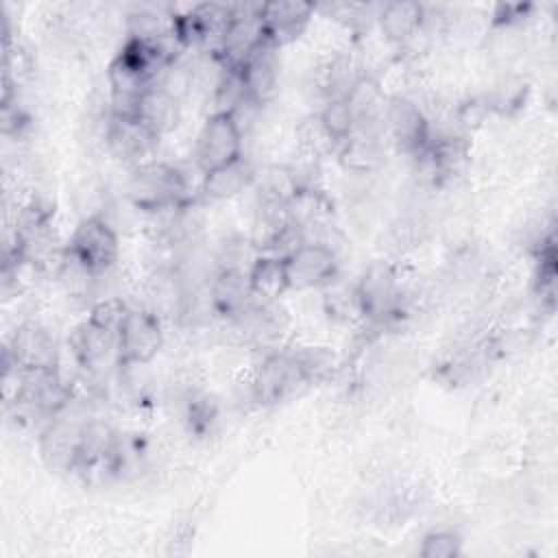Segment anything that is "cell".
Listing matches in <instances>:
<instances>
[{"mask_svg": "<svg viewBox=\"0 0 558 558\" xmlns=\"http://www.w3.org/2000/svg\"><path fill=\"white\" fill-rule=\"evenodd\" d=\"M126 198L142 214H153L166 207H190L198 201L183 168L150 159L133 166L126 183Z\"/></svg>", "mask_w": 558, "mask_h": 558, "instance_id": "cell-1", "label": "cell"}, {"mask_svg": "<svg viewBox=\"0 0 558 558\" xmlns=\"http://www.w3.org/2000/svg\"><path fill=\"white\" fill-rule=\"evenodd\" d=\"M65 246L81 264H85L96 275L113 270L120 257L118 231L105 214L85 216L76 225Z\"/></svg>", "mask_w": 558, "mask_h": 558, "instance_id": "cell-2", "label": "cell"}, {"mask_svg": "<svg viewBox=\"0 0 558 558\" xmlns=\"http://www.w3.org/2000/svg\"><path fill=\"white\" fill-rule=\"evenodd\" d=\"M161 347V318L148 307H129L116 336V366L150 364Z\"/></svg>", "mask_w": 558, "mask_h": 558, "instance_id": "cell-3", "label": "cell"}, {"mask_svg": "<svg viewBox=\"0 0 558 558\" xmlns=\"http://www.w3.org/2000/svg\"><path fill=\"white\" fill-rule=\"evenodd\" d=\"M244 131L229 113H209L203 122L192 150V163L201 172H211L242 157Z\"/></svg>", "mask_w": 558, "mask_h": 558, "instance_id": "cell-4", "label": "cell"}, {"mask_svg": "<svg viewBox=\"0 0 558 558\" xmlns=\"http://www.w3.org/2000/svg\"><path fill=\"white\" fill-rule=\"evenodd\" d=\"M362 318L384 323L401 312V290L397 270L386 262L371 264L355 283Z\"/></svg>", "mask_w": 558, "mask_h": 558, "instance_id": "cell-5", "label": "cell"}, {"mask_svg": "<svg viewBox=\"0 0 558 558\" xmlns=\"http://www.w3.org/2000/svg\"><path fill=\"white\" fill-rule=\"evenodd\" d=\"M384 131L390 135V140L401 153L412 157L423 153L432 137L429 120L423 107L416 100L401 94L386 100Z\"/></svg>", "mask_w": 558, "mask_h": 558, "instance_id": "cell-6", "label": "cell"}, {"mask_svg": "<svg viewBox=\"0 0 558 558\" xmlns=\"http://www.w3.org/2000/svg\"><path fill=\"white\" fill-rule=\"evenodd\" d=\"M301 386L307 384L292 351L266 353L251 377V395L257 403L283 401Z\"/></svg>", "mask_w": 558, "mask_h": 558, "instance_id": "cell-7", "label": "cell"}, {"mask_svg": "<svg viewBox=\"0 0 558 558\" xmlns=\"http://www.w3.org/2000/svg\"><path fill=\"white\" fill-rule=\"evenodd\" d=\"M4 360L24 371H54L59 368V349L44 325L24 320L11 333L4 347Z\"/></svg>", "mask_w": 558, "mask_h": 558, "instance_id": "cell-8", "label": "cell"}, {"mask_svg": "<svg viewBox=\"0 0 558 558\" xmlns=\"http://www.w3.org/2000/svg\"><path fill=\"white\" fill-rule=\"evenodd\" d=\"M290 290L325 288L338 277V257L329 244L303 242L286 257Z\"/></svg>", "mask_w": 558, "mask_h": 558, "instance_id": "cell-9", "label": "cell"}, {"mask_svg": "<svg viewBox=\"0 0 558 558\" xmlns=\"http://www.w3.org/2000/svg\"><path fill=\"white\" fill-rule=\"evenodd\" d=\"M105 146L109 153L122 161L140 166L148 161L146 157L155 150L159 137L135 116H109L105 120Z\"/></svg>", "mask_w": 558, "mask_h": 558, "instance_id": "cell-10", "label": "cell"}, {"mask_svg": "<svg viewBox=\"0 0 558 558\" xmlns=\"http://www.w3.org/2000/svg\"><path fill=\"white\" fill-rule=\"evenodd\" d=\"M316 7L301 0H270L259 7V28L262 37L275 48H281L307 28Z\"/></svg>", "mask_w": 558, "mask_h": 558, "instance_id": "cell-11", "label": "cell"}, {"mask_svg": "<svg viewBox=\"0 0 558 558\" xmlns=\"http://www.w3.org/2000/svg\"><path fill=\"white\" fill-rule=\"evenodd\" d=\"M277 50L270 41H262L238 68L244 76L246 89L251 100L257 105H264L277 87V76H279V63H277Z\"/></svg>", "mask_w": 558, "mask_h": 558, "instance_id": "cell-12", "label": "cell"}, {"mask_svg": "<svg viewBox=\"0 0 558 558\" xmlns=\"http://www.w3.org/2000/svg\"><path fill=\"white\" fill-rule=\"evenodd\" d=\"M248 272L242 270H216L209 286V303L211 310L227 320L242 314L253 303Z\"/></svg>", "mask_w": 558, "mask_h": 558, "instance_id": "cell-13", "label": "cell"}, {"mask_svg": "<svg viewBox=\"0 0 558 558\" xmlns=\"http://www.w3.org/2000/svg\"><path fill=\"white\" fill-rule=\"evenodd\" d=\"M377 24L390 44L408 46L425 24V7L412 0L386 2L377 13Z\"/></svg>", "mask_w": 558, "mask_h": 558, "instance_id": "cell-14", "label": "cell"}, {"mask_svg": "<svg viewBox=\"0 0 558 558\" xmlns=\"http://www.w3.org/2000/svg\"><path fill=\"white\" fill-rule=\"evenodd\" d=\"M116 336L118 333L107 331L85 318L70 336V349L76 366L87 373L98 371L107 362L109 353L116 355Z\"/></svg>", "mask_w": 558, "mask_h": 558, "instance_id": "cell-15", "label": "cell"}, {"mask_svg": "<svg viewBox=\"0 0 558 558\" xmlns=\"http://www.w3.org/2000/svg\"><path fill=\"white\" fill-rule=\"evenodd\" d=\"M340 163L355 172V174H366L371 172L381 157L379 148V126L373 124H355L353 133L336 148Z\"/></svg>", "mask_w": 558, "mask_h": 558, "instance_id": "cell-16", "label": "cell"}, {"mask_svg": "<svg viewBox=\"0 0 558 558\" xmlns=\"http://www.w3.org/2000/svg\"><path fill=\"white\" fill-rule=\"evenodd\" d=\"M248 286L255 301L277 303L290 290L286 257L257 255L248 268Z\"/></svg>", "mask_w": 558, "mask_h": 558, "instance_id": "cell-17", "label": "cell"}, {"mask_svg": "<svg viewBox=\"0 0 558 558\" xmlns=\"http://www.w3.org/2000/svg\"><path fill=\"white\" fill-rule=\"evenodd\" d=\"M255 181L253 163L242 155L203 177V196L209 201H227L251 187Z\"/></svg>", "mask_w": 558, "mask_h": 558, "instance_id": "cell-18", "label": "cell"}, {"mask_svg": "<svg viewBox=\"0 0 558 558\" xmlns=\"http://www.w3.org/2000/svg\"><path fill=\"white\" fill-rule=\"evenodd\" d=\"M137 118L157 135L170 133L181 118V100L168 94L161 85L148 87L137 102Z\"/></svg>", "mask_w": 558, "mask_h": 558, "instance_id": "cell-19", "label": "cell"}, {"mask_svg": "<svg viewBox=\"0 0 558 558\" xmlns=\"http://www.w3.org/2000/svg\"><path fill=\"white\" fill-rule=\"evenodd\" d=\"M248 100L251 96L242 72L238 68H222L216 83L211 85V113L233 116Z\"/></svg>", "mask_w": 558, "mask_h": 558, "instance_id": "cell-20", "label": "cell"}, {"mask_svg": "<svg viewBox=\"0 0 558 558\" xmlns=\"http://www.w3.org/2000/svg\"><path fill=\"white\" fill-rule=\"evenodd\" d=\"M296 137H299L303 155L312 157V159H320V157H325L329 153H336V148H338L336 140L323 126L318 113H312V116H307V118H303L299 122Z\"/></svg>", "mask_w": 558, "mask_h": 558, "instance_id": "cell-21", "label": "cell"}, {"mask_svg": "<svg viewBox=\"0 0 558 558\" xmlns=\"http://www.w3.org/2000/svg\"><path fill=\"white\" fill-rule=\"evenodd\" d=\"M486 96V102L490 107V113L497 116H512L517 113L527 96V83L519 76H508L499 81Z\"/></svg>", "mask_w": 558, "mask_h": 558, "instance_id": "cell-22", "label": "cell"}, {"mask_svg": "<svg viewBox=\"0 0 558 558\" xmlns=\"http://www.w3.org/2000/svg\"><path fill=\"white\" fill-rule=\"evenodd\" d=\"M318 118H320L323 126L329 131V135L336 140L338 146L353 133V129L357 124L355 113L344 96L327 98L323 109L318 111Z\"/></svg>", "mask_w": 558, "mask_h": 558, "instance_id": "cell-23", "label": "cell"}, {"mask_svg": "<svg viewBox=\"0 0 558 558\" xmlns=\"http://www.w3.org/2000/svg\"><path fill=\"white\" fill-rule=\"evenodd\" d=\"M299 368L303 373L305 384H323L333 377L336 373V355L325 347H305L301 351H292Z\"/></svg>", "mask_w": 558, "mask_h": 558, "instance_id": "cell-24", "label": "cell"}, {"mask_svg": "<svg viewBox=\"0 0 558 558\" xmlns=\"http://www.w3.org/2000/svg\"><path fill=\"white\" fill-rule=\"evenodd\" d=\"M336 279L323 288L325 290V307H327L329 316L340 318V320L362 318V307H360L355 286H336Z\"/></svg>", "mask_w": 558, "mask_h": 558, "instance_id": "cell-25", "label": "cell"}, {"mask_svg": "<svg viewBox=\"0 0 558 558\" xmlns=\"http://www.w3.org/2000/svg\"><path fill=\"white\" fill-rule=\"evenodd\" d=\"M129 303L122 299V296H100L92 303L89 307V314H87V320L107 329V331H113L118 333L126 312H129Z\"/></svg>", "mask_w": 558, "mask_h": 558, "instance_id": "cell-26", "label": "cell"}, {"mask_svg": "<svg viewBox=\"0 0 558 558\" xmlns=\"http://www.w3.org/2000/svg\"><path fill=\"white\" fill-rule=\"evenodd\" d=\"M490 116V107L486 102V96H471L464 98L462 102H458V107L453 109V122L458 126L460 133H471L475 129H480L486 118Z\"/></svg>", "mask_w": 558, "mask_h": 558, "instance_id": "cell-27", "label": "cell"}, {"mask_svg": "<svg viewBox=\"0 0 558 558\" xmlns=\"http://www.w3.org/2000/svg\"><path fill=\"white\" fill-rule=\"evenodd\" d=\"M462 551L460 536L449 530H434L423 536L418 547L421 558H456Z\"/></svg>", "mask_w": 558, "mask_h": 558, "instance_id": "cell-28", "label": "cell"}]
</instances>
